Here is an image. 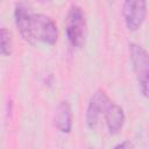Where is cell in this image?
Returning a JSON list of instances; mask_svg holds the SVG:
<instances>
[{
  "label": "cell",
  "instance_id": "1",
  "mask_svg": "<svg viewBox=\"0 0 149 149\" xmlns=\"http://www.w3.org/2000/svg\"><path fill=\"white\" fill-rule=\"evenodd\" d=\"M65 33L68 41L73 48H81L86 38V17L83 8L72 3L65 17Z\"/></svg>",
  "mask_w": 149,
  "mask_h": 149
},
{
  "label": "cell",
  "instance_id": "2",
  "mask_svg": "<svg viewBox=\"0 0 149 149\" xmlns=\"http://www.w3.org/2000/svg\"><path fill=\"white\" fill-rule=\"evenodd\" d=\"M129 56L141 93L149 98V52L136 43H129Z\"/></svg>",
  "mask_w": 149,
  "mask_h": 149
},
{
  "label": "cell",
  "instance_id": "8",
  "mask_svg": "<svg viewBox=\"0 0 149 149\" xmlns=\"http://www.w3.org/2000/svg\"><path fill=\"white\" fill-rule=\"evenodd\" d=\"M104 116H105L106 126L108 128L109 134L119 133L125 125V120H126L125 112H123L122 107L119 106L118 104L111 102L109 106L106 108Z\"/></svg>",
  "mask_w": 149,
  "mask_h": 149
},
{
  "label": "cell",
  "instance_id": "6",
  "mask_svg": "<svg viewBox=\"0 0 149 149\" xmlns=\"http://www.w3.org/2000/svg\"><path fill=\"white\" fill-rule=\"evenodd\" d=\"M33 10L30 6L26 2H16L14 7V17H15V24L20 33V35L23 37L24 41L29 43H34L33 36H31V17H33Z\"/></svg>",
  "mask_w": 149,
  "mask_h": 149
},
{
  "label": "cell",
  "instance_id": "7",
  "mask_svg": "<svg viewBox=\"0 0 149 149\" xmlns=\"http://www.w3.org/2000/svg\"><path fill=\"white\" fill-rule=\"evenodd\" d=\"M54 125L55 127L64 133V134H69L72 129V108L69 101L66 100H62L56 111H55V115H54Z\"/></svg>",
  "mask_w": 149,
  "mask_h": 149
},
{
  "label": "cell",
  "instance_id": "4",
  "mask_svg": "<svg viewBox=\"0 0 149 149\" xmlns=\"http://www.w3.org/2000/svg\"><path fill=\"white\" fill-rule=\"evenodd\" d=\"M147 15V1L144 0H126L122 3V16L126 27L134 31L143 23Z\"/></svg>",
  "mask_w": 149,
  "mask_h": 149
},
{
  "label": "cell",
  "instance_id": "9",
  "mask_svg": "<svg viewBox=\"0 0 149 149\" xmlns=\"http://www.w3.org/2000/svg\"><path fill=\"white\" fill-rule=\"evenodd\" d=\"M0 51L3 56L12 54V35L6 27H2L0 30Z\"/></svg>",
  "mask_w": 149,
  "mask_h": 149
},
{
  "label": "cell",
  "instance_id": "3",
  "mask_svg": "<svg viewBox=\"0 0 149 149\" xmlns=\"http://www.w3.org/2000/svg\"><path fill=\"white\" fill-rule=\"evenodd\" d=\"M30 30H31V36L34 42L38 40L49 45H54L58 41L57 26L55 21L45 14H42V13L33 14Z\"/></svg>",
  "mask_w": 149,
  "mask_h": 149
},
{
  "label": "cell",
  "instance_id": "11",
  "mask_svg": "<svg viewBox=\"0 0 149 149\" xmlns=\"http://www.w3.org/2000/svg\"><path fill=\"white\" fill-rule=\"evenodd\" d=\"M88 149H92V148H88Z\"/></svg>",
  "mask_w": 149,
  "mask_h": 149
},
{
  "label": "cell",
  "instance_id": "5",
  "mask_svg": "<svg viewBox=\"0 0 149 149\" xmlns=\"http://www.w3.org/2000/svg\"><path fill=\"white\" fill-rule=\"evenodd\" d=\"M111 102L112 101L109 100L107 93L104 90H97L92 94L88 101L87 108H86V113H85V121L88 128L91 129L95 128L100 115L105 113L106 108L109 106Z\"/></svg>",
  "mask_w": 149,
  "mask_h": 149
},
{
  "label": "cell",
  "instance_id": "10",
  "mask_svg": "<svg viewBox=\"0 0 149 149\" xmlns=\"http://www.w3.org/2000/svg\"><path fill=\"white\" fill-rule=\"evenodd\" d=\"M113 149H133V144L130 141H123L118 143Z\"/></svg>",
  "mask_w": 149,
  "mask_h": 149
}]
</instances>
